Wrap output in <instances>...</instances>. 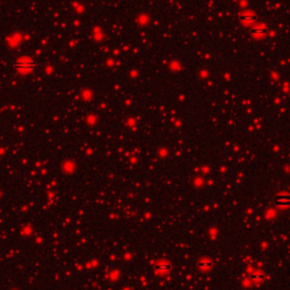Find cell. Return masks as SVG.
<instances>
[{
	"label": "cell",
	"mask_w": 290,
	"mask_h": 290,
	"mask_svg": "<svg viewBox=\"0 0 290 290\" xmlns=\"http://www.w3.org/2000/svg\"><path fill=\"white\" fill-rule=\"evenodd\" d=\"M34 67V60H32L30 58H22L14 64V68L17 69L18 72H28V70L33 69Z\"/></svg>",
	"instance_id": "cell-1"
},
{
	"label": "cell",
	"mask_w": 290,
	"mask_h": 290,
	"mask_svg": "<svg viewBox=\"0 0 290 290\" xmlns=\"http://www.w3.org/2000/svg\"><path fill=\"white\" fill-rule=\"evenodd\" d=\"M169 265H167V264H161L160 266H158L156 268V270H161V271H165V270H169V268H168Z\"/></svg>",
	"instance_id": "cell-2"
}]
</instances>
